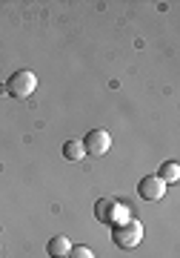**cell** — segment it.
I'll use <instances>...</instances> for the list:
<instances>
[{"label":"cell","mask_w":180,"mask_h":258,"mask_svg":"<svg viewBox=\"0 0 180 258\" xmlns=\"http://www.w3.org/2000/svg\"><path fill=\"white\" fill-rule=\"evenodd\" d=\"M37 89V75L29 72V69H20V72H15L9 78V81L0 86V92L12 95V98H18V101H26V98H32V92Z\"/></svg>","instance_id":"6da1fadb"},{"label":"cell","mask_w":180,"mask_h":258,"mask_svg":"<svg viewBox=\"0 0 180 258\" xmlns=\"http://www.w3.org/2000/svg\"><path fill=\"white\" fill-rule=\"evenodd\" d=\"M112 241H115L117 247H123V249L137 247V244L143 241V224L135 221V218H132V221H126V224H120V227H115Z\"/></svg>","instance_id":"7a4b0ae2"},{"label":"cell","mask_w":180,"mask_h":258,"mask_svg":"<svg viewBox=\"0 0 180 258\" xmlns=\"http://www.w3.org/2000/svg\"><path fill=\"white\" fill-rule=\"evenodd\" d=\"M109 147H112V135H109L106 129H92L89 135L83 138V149H86V155H106Z\"/></svg>","instance_id":"3957f363"},{"label":"cell","mask_w":180,"mask_h":258,"mask_svg":"<svg viewBox=\"0 0 180 258\" xmlns=\"http://www.w3.org/2000/svg\"><path fill=\"white\" fill-rule=\"evenodd\" d=\"M137 192H140V198H146V201H160L163 195H166V184H163L157 175H146V178H140Z\"/></svg>","instance_id":"277c9868"},{"label":"cell","mask_w":180,"mask_h":258,"mask_svg":"<svg viewBox=\"0 0 180 258\" xmlns=\"http://www.w3.org/2000/svg\"><path fill=\"white\" fill-rule=\"evenodd\" d=\"M69 249H72V241L66 238V235H54V238H49V244H46L49 258H66Z\"/></svg>","instance_id":"5b68a950"},{"label":"cell","mask_w":180,"mask_h":258,"mask_svg":"<svg viewBox=\"0 0 180 258\" xmlns=\"http://www.w3.org/2000/svg\"><path fill=\"white\" fill-rule=\"evenodd\" d=\"M157 178L163 184H177L180 181V164L177 161H163V166L157 169Z\"/></svg>","instance_id":"8992f818"},{"label":"cell","mask_w":180,"mask_h":258,"mask_svg":"<svg viewBox=\"0 0 180 258\" xmlns=\"http://www.w3.org/2000/svg\"><path fill=\"white\" fill-rule=\"evenodd\" d=\"M63 158L66 161H83L86 158V149H83V141H66L63 144Z\"/></svg>","instance_id":"52a82bcc"},{"label":"cell","mask_w":180,"mask_h":258,"mask_svg":"<svg viewBox=\"0 0 180 258\" xmlns=\"http://www.w3.org/2000/svg\"><path fill=\"white\" fill-rule=\"evenodd\" d=\"M132 221V215H129V207L126 204H112V215H109V224H115V227H120V224Z\"/></svg>","instance_id":"ba28073f"},{"label":"cell","mask_w":180,"mask_h":258,"mask_svg":"<svg viewBox=\"0 0 180 258\" xmlns=\"http://www.w3.org/2000/svg\"><path fill=\"white\" fill-rule=\"evenodd\" d=\"M112 198H98L95 201V218L98 221H103V224H109V215H112Z\"/></svg>","instance_id":"9c48e42d"},{"label":"cell","mask_w":180,"mask_h":258,"mask_svg":"<svg viewBox=\"0 0 180 258\" xmlns=\"http://www.w3.org/2000/svg\"><path fill=\"white\" fill-rule=\"evenodd\" d=\"M66 258H95V252H92L86 244H72V249H69Z\"/></svg>","instance_id":"30bf717a"}]
</instances>
